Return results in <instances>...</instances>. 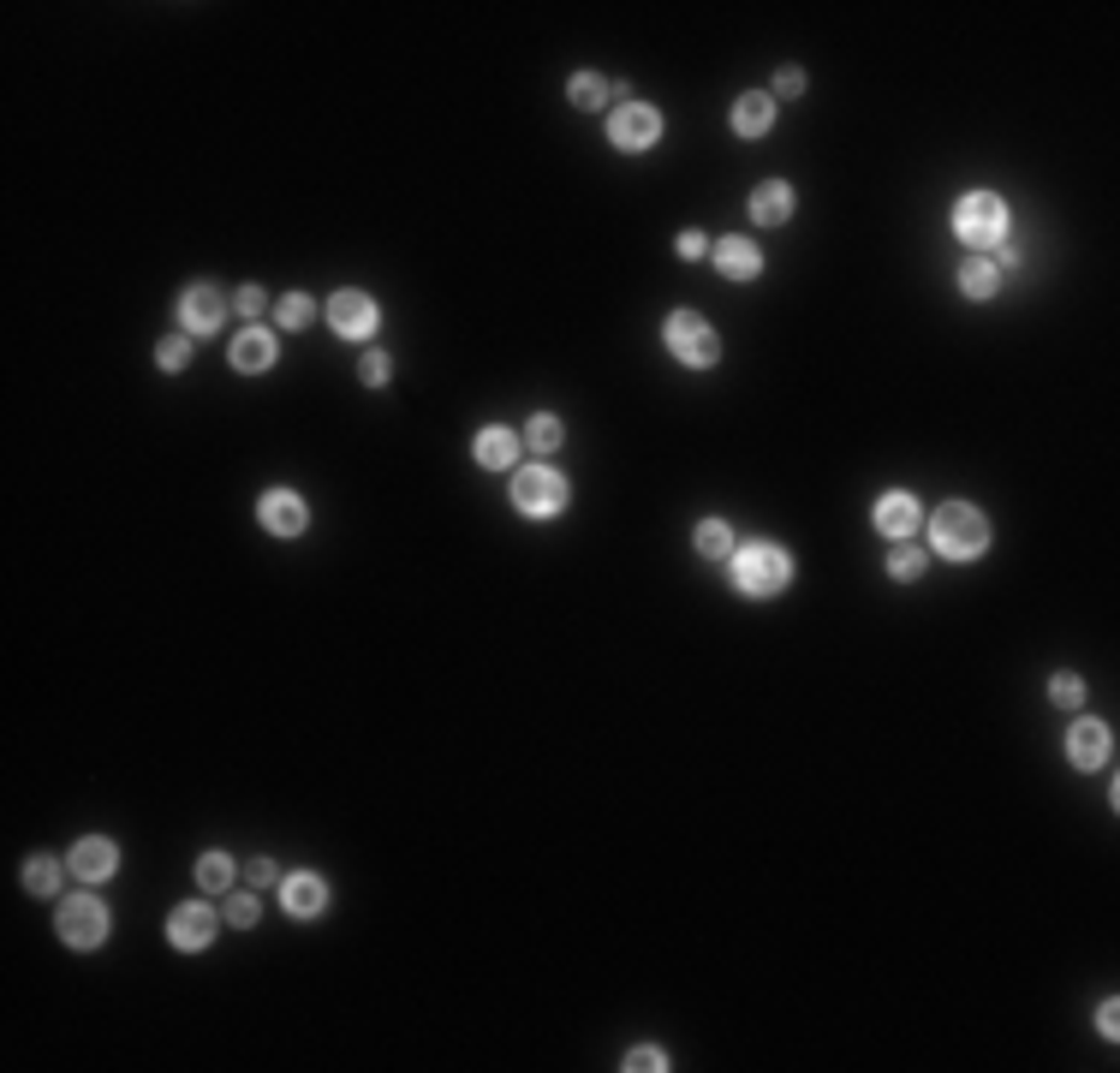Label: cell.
Returning <instances> with one entry per match:
<instances>
[{"label":"cell","mask_w":1120,"mask_h":1073,"mask_svg":"<svg viewBox=\"0 0 1120 1073\" xmlns=\"http://www.w3.org/2000/svg\"><path fill=\"white\" fill-rule=\"evenodd\" d=\"M930 543H936L948 561H971V555L989 549V519L966 502H948V507H936V519H930Z\"/></svg>","instance_id":"1"},{"label":"cell","mask_w":1120,"mask_h":1073,"mask_svg":"<svg viewBox=\"0 0 1120 1073\" xmlns=\"http://www.w3.org/2000/svg\"><path fill=\"white\" fill-rule=\"evenodd\" d=\"M793 579V561L787 549L774 543H751V549H734V585L746 591V597H774V591Z\"/></svg>","instance_id":"2"},{"label":"cell","mask_w":1120,"mask_h":1073,"mask_svg":"<svg viewBox=\"0 0 1120 1073\" xmlns=\"http://www.w3.org/2000/svg\"><path fill=\"white\" fill-rule=\"evenodd\" d=\"M954 233L966 239L971 251H989V245H1001V233H1008V203H1001L996 191H971L966 203L954 210Z\"/></svg>","instance_id":"3"},{"label":"cell","mask_w":1120,"mask_h":1073,"mask_svg":"<svg viewBox=\"0 0 1120 1073\" xmlns=\"http://www.w3.org/2000/svg\"><path fill=\"white\" fill-rule=\"evenodd\" d=\"M662 335H668V347H674V358H679V364H716V358H721L716 328H709V322L697 317V310H674Z\"/></svg>","instance_id":"4"},{"label":"cell","mask_w":1120,"mask_h":1073,"mask_svg":"<svg viewBox=\"0 0 1120 1073\" xmlns=\"http://www.w3.org/2000/svg\"><path fill=\"white\" fill-rule=\"evenodd\" d=\"M512 502L525 507V513L549 519L567 507V484H561V472H549V465H525V472H512Z\"/></svg>","instance_id":"5"},{"label":"cell","mask_w":1120,"mask_h":1073,"mask_svg":"<svg viewBox=\"0 0 1120 1073\" xmlns=\"http://www.w3.org/2000/svg\"><path fill=\"white\" fill-rule=\"evenodd\" d=\"M60 936H66L72 948H96L102 936H108V906H102L96 894H72V901H60Z\"/></svg>","instance_id":"6"},{"label":"cell","mask_w":1120,"mask_h":1073,"mask_svg":"<svg viewBox=\"0 0 1120 1073\" xmlns=\"http://www.w3.org/2000/svg\"><path fill=\"white\" fill-rule=\"evenodd\" d=\"M656 138H662V113H656V108H644V102L614 108V120H609V143H614V150H650Z\"/></svg>","instance_id":"7"},{"label":"cell","mask_w":1120,"mask_h":1073,"mask_svg":"<svg viewBox=\"0 0 1120 1073\" xmlns=\"http://www.w3.org/2000/svg\"><path fill=\"white\" fill-rule=\"evenodd\" d=\"M328 322H334V335L370 340L375 322H382V310H375V298H364V293H334L328 298Z\"/></svg>","instance_id":"8"},{"label":"cell","mask_w":1120,"mask_h":1073,"mask_svg":"<svg viewBox=\"0 0 1120 1073\" xmlns=\"http://www.w3.org/2000/svg\"><path fill=\"white\" fill-rule=\"evenodd\" d=\"M180 317H185L191 335H209V328H221V317H227V293H221V287H209V280H197L191 293L180 298Z\"/></svg>","instance_id":"9"},{"label":"cell","mask_w":1120,"mask_h":1073,"mask_svg":"<svg viewBox=\"0 0 1120 1073\" xmlns=\"http://www.w3.org/2000/svg\"><path fill=\"white\" fill-rule=\"evenodd\" d=\"M257 519H263V525L275 531V537H298L310 513H305V502H298L292 489H269V495H263V507H257Z\"/></svg>","instance_id":"10"},{"label":"cell","mask_w":1120,"mask_h":1073,"mask_svg":"<svg viewBox=\"0 0 1120 1073\" xmlns=\"http://www.w3.org/2000/svg\"><path fill=\"white\" fill-rule=\"evenodd\" d=\"M113 841H102V836H90V841H78L72 847V859H66V871L72 877H83V883H102V877H113Z\"/></svg>","instance_id":"11"},{"label":"cell","mask_w":1120,"mask_h":1073,"mask_svg":"<svg viewBox=\"0 0 1120 1073\" xmlns=\"http://www.w3.org/2000/svg\"><path fill=\"white\" fill-rule=\"evenodd\" d=\"M167 936H173V948H209L215 913H209V906H180V913L167 919Z\"/></svg>","instance_id":"12"},{"label":"cell","mask_w":1120,"mask_h":1073,"mask_svg":"<svg viewBox=\"0 0 1120 1073\" xmlns=\"http://www.w3.org/2000/svg\"><path fill=\"white\" fill-rule=\"evenodd\" d=\"M280 901H287L292 919H317L322 906H328V889H322V877H287L280 883Z\"/></svg>","instance_id":"13"},{"label":"cell","mask_w":1120,"mask_h":1073,"mask_svg":"<svg viewBox=\"0 0 1120 1073\" xmlns=\"http://www.w3.org/2000/svg\"><path fill=\"white\" fill-rule=\"evenodd\" d=\"M716 263H721V275H727V280H751L763 269V251L751 245V239L734 233V239H721V245H716Z\"/></svg>","instance_id":"14"},{"label":"cell","mask_w":1120,"mask_h":1073,"mask_svg":"<svg viewBox=\"0 0 1120 1073\" xmlns=\"http://www.w3.org/2000/svg\"><path fill=\"white\" fill-rule=\"evenodd\" d=\"M1067 757H1073L1079 769H1096L1108 757V727L1103 722H1079L1073 734H1067Z\"/></svg>","instance_id":"15"},{"label":"cell","mask_w":1120,"mask_h":1073,"mask_svg":"<svg viewBox=\"0 0 1120 1073\" xmlns=\"http://www.w3.org/2000/svg\"><path fill=\"white\" fill-rule=\"evenodd\" d=\"M751 215H757L763 227H781L793 215V191H787V180H763L757 191H751Z\"/></svg>","instance_id":"16"},{"label":"cell","mask_w":1120,"mask_h":1073,"mask_svg":"<svg viewBox=\"0 0 1120 1073\" xmlns=\"http://www.w3.org/2000/svg\"><path fill=\"white\" fill-rule=\"evenodd\" d=\"M912 525H918L912 495H883V502H876V531H883V537H912Z\"/></svg>","instance_id":"17"},{"label":"cell","mask_w":1120,"mask_h":1073,"mask_svg":"<svg viewBox=\"0 0 1120 1073\" xmlns=\"http://www.w3.org/2000/svg\"><path fill=\"white\" fill-rule=\"evenodd\" d=\"M233 364H239V370H269V364H275V335L245 328V335L233 340Z\"/></svg>","instance_id":"18"},{"label":"cell","mask_w":1120,"mask_h":1073,"mask_svg":"<svg viewBox=\"0 0 1120 1073\" xmlns=\"http://www.w3.org/2000/svg\"><path fill=\"white\" fill-rule=\"evenodd\" d=\"M769 120H774V102H769V96H739V102H734V132H739V138H757V132H769Z\"/></svg>","instance_id":"19"},{"label":"cell","mask_w":1120,"mask_h":1073,"mask_svg":"<svg viewBox=\"0 0 1120 1073\" xmlns=\"http://www.w3.org/2000/svg\"><path fill=\"white\" fill-rule=\"evenodd\" d=\"M512 447H519V442H512V430H501V424H495V430L477 435V465H489V472H507V465H512Z\"/></svg>","instance_id":"20"},{"label":"cell","mask_w":1120,"mask_h":1073,"mask_svg":"<svg viewBox=\"0 0 1120 1073\" xmlns=\"http://www.w3.org/2000/svg\"><path fill=\"white\" fill-rule=\"evenodd\" d=\"M960 287H966V298H996V287H1001V269L989 263V257H971V263L960 269Z\"/></svg>","instance_id":"21"},{"label":"cell","mask_w":1120,"mask_h":1073,"mask_svg":"<svg viewBox=\"0 0 1120 1073\" xmlns=\"http://www.w3.org/2000/svg\"><path fill=\"white\" fill-rule=\"evenodd\" d=\"M25 889H30V894H55V889H60V864L36 853V859L25 864Z\"/></svg>","instance_id":"22"},{"label":"cell","mask_w":1120,"mask_h":1073,"mask_svg":"<svg viewBox=\"0 0 1120 1073\" xmlns=\"http://www.w3.org/2000/svg\"><path fill=\"white\" fill-rule=\"evenodd\" d=\"M525 442L537 447V454H554V447H561V418H549V412H537V418L525 424Z\"/></svg>","instance_id":"23"},{"label":"cell","mask_w":1120,"mask_h":1073,"mask_svg":"<svg viewBox=\"0 0 1120 1073\" xmlns=\"http://www.w3.org/2000/svg\"><path fill=\"white\" fill-rule=\"evenodd\" d=\"M227 877H233V859H227V853H203V859H197V883H203V889H227Z\"/></svg>","instance_id":"24"},{"label":"cell","mask_w":1120,"mask_h":1073,"mask_svg":"<svg viewBox=\"0 0 1120 1073\" xmlns=\"http://www.w3.org/2000/svg\"><path fill=\"white\" fill-rule=\"evenodd\" d=\"M697 549H704V555H734V537H727L721 519H704V525H697Z\"/></svg>","instance_id":"25"},{"label":"cell","mask_w":1120,"mask_h":1073,"mask_svg":"<svg viewBox=\"0 0 1120 1073\" xmlns=\"http://www.w3.org/2000/svg\"><path fill=\"white\" fill-rule=\"evenodd\" d=\"M572 102H579V108H602V102H609V85L590 78V72H579V78H572Z\"/></svg>","instance_id":"26"},{"label":"cell","mask_w":1120,"mask_h":1073,"mask_svg":"<svg viewBox=\"0 0 1120 1073\" xmlns=\"http://www.w3.org/2000/svg\"><path fill=\"white\" fill-rule=\"evenodd\" d=\"M310 317H317V305H310L305 293H287V298H280V322H287V328H310Z\"/></svg>","instance_id":"27"},{"label":"cell","mask_w":1120,"mask_h":1073,"mask_svg":"<svg viewBox=\"0 0 1120 1073\" xmlns=\"http://www.w3.org/2000/svg\"><path fill=\"white\" fill-rule=\"evenodd\" d=\"M1049 692H1055V704H1061V710H1079V704H1085V680H1079V674H1055Z\"/></svg>","instance_id":"28"},{"label":"cell","mask_w":1120,"mask_h":1073,"mask_svg":"<svg viewBox=\"0 0 1120 1073\" xmlns=\"http://www.w3.org/2000/svg\"><path fill=\"white\" fill-rule=\"evenodd\" d=\"M185 358H191V347H185L180 335H173V340H162V347H155V364H162V370H185Z\"/></svg>","instance_id":"29"},{"label":"cell","mask_w":1120,"mask_h":1073,"mask_svg":"<svg viewBox=\"0 0 1120 1073\" xmlns=\"http://www.w3.org/2000/svg\"><path fill=\"white\" fill-rule=\"evenodd\" d=\"M888 572H894V579H918V572H924V555H918V549H894V555H888Z\"/></svg>","instance_id":"30"},{"label":"cell","mask_w":1120,"mask_h":1073,"mask_svg":"<svg viewBox=\"0 0 1120 1073\" xmlns=\"http://www.w3.org/2000/svg\"><path fill=\"white\" fill-rule=\"evenodd\" d=\"M626 1068H632V1073H662L668 1056H662V1049H650V1044H638L632 1056H626Z\"/></svg>","instance_id":"31"},{"label":"cell","mask_w":1120,"mask_h":1073,"mask_svg":"<svg viewBox=\"0 0 1120 1073\" xmlns=\"http://www.w3.org/2000/svg\"><path fill=\"white\" fill-rule=\"evenodd\" d=\"M227 924H239V931L257 924V894H233V901H227Z\"/></svg>","instance_id":"32"},{"label":"cell","mask_w":1120,"mask_h":1073,"mask_svg":"<svg viewBox=\"0 0 1120 1073\" xmlns=\"http://www.w3.org/2000/svg\"><path fill=\"white\" fill-rule=\"evenodd\" d=\"M263 305H269L263 287H239V293H233V310H239V317H263Z\"/></svg>","instance_id":"33"},{"label":"cell","mask_w":1120,"mask_h":1073,"mask_svg":"<svg viewBox=\"0 0 1120 1073\" xmlns=\"http://www.w3.org/2000/svg\"><path fill=\"white\" fill-rule=\"evenodd\" d=\"M358 377H364V382H370V388H382V382H387V358H382V352H364V364H358Z\"/></svg>","instance_id":"34"},{"label":"cell","mask_w":1120,"mask_h":1073,"mask_svg":"<svg viewBox=\"0 0 1120 1073\" xmlns=\"http://www.w3.org/2000/svg\"><path fill=\"white\" fill-rule=\"evenodd\" d=\"M774 90H781V96H799V90H804V72H793V66H787L781 78H774Z\"/></svg>","instance_id":"35"},{"label":"cell","mask_w":1120,"mask_h":1073,"mask_svg":"<svg viewBox=\"0 0 1120 1073\" xmlns=\"http://www.w3.org/2000/svg\"><path fill=\"white\" fill-rule=\"evenodd\" d=\"M1096 1026H1103L1108 1038H1115V1031H1120V1008H1115V1002H1103V1008H1096Z\"/></svg>","instance_id":"36"},{"label":"cell","mask_w":1120,"mask_h":1073,"mask_svg":"<svg viewBox=\"0 0 1120 1073\" xmlns=\"http://www.w3.org/2000/svg\"><path fill=\"white\" fill-rule=\"evenodd\" d=\"M250 883H257V889H269V883H275V859H257V864H250Z\"/></svg>","instance_id":"37"},{"label":"cell","mask_w":1120,"mask_h":1073,"mask_svg":"<svg viewBox=\"0 0 1120 1073\" xmlns=\"http://www.w3.org/2000/svg\"><path fill=\"white\" fill-rule=\"evenodd\" d=\"M709 245H704V233H679V257H704Z\"/></svg>","instance_id":"38"}]
</instances>
